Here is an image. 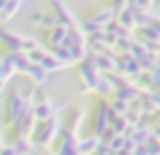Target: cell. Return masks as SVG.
I'll use <instances>...</instances> for the list:
<instances>
[{"label": "cell", "instance_id": "obj_1", "mask_svg": "<svg viewBox=\"0 0 160 155\" xmlns=\"http://www.w3.org/2000/svg\"><path fill=\"white\" fill-rule=\"evenodd\" d=\"M30 110H32V90H15V92H10L8 105H5V125L8 128L15 125Z\"/></svg>", "mask_w": 160, "mask_h": 155}, {"label": "cell", "instance_id": "obj_2", "mask_svg": "<svg viewBox=\"0 0 160 155\" xmlns=\"http://www.w3.org/2000/svg\"><path fill=\"white\" fill-rule=\"evenodd\" d=\"M0 42L5 45V50L8 52H30V50H35L40 42L35 40V38H28V35H20V32H15V30H10V28H5L2 22H0Z\"/></svg>", "mask_w": 160, "mask_h": 155}, {"label": "cell", "instance_id": "obj_3", "mask_svg": "<svg viewBox=\"0 0 160 155\" xmlns=\"http://www.w3.org/2000/svg\"><path fill=\"white\" fill-rule=\"evenodd\" d=\"M60 120H58V115H52V118H48V120H40L38 125H35V130H32V142L38 145V148H50L52 145V140L60 135Z\"/></svg>", "mask_w": 160, "mask_h": 155}, {"label": "cell", "instance_id": "obj_4", "mask_svg": "<svg viewBox=\"0 0 160 155\" xmlns=\"http://www.w3.org/2000/svg\"><path fill=\"white\" fill-rule=\"evenodd\" d=\"M50 5H52V12L58 15V22L60 25H65V28H82V22L75 18V12L62 0H50Z\"/></svg>", "mask_w": 160, "mask_h": 155}, {"label": "cell", "instance_id": "obj_5", "mask_svg": "<svg viewBox=\"0 0 160 155\" xmlns=\"http://www.w3.org/2000/svg\"><path fill=\"white\" fill-rule=\"evenodd\" d=\"M35 125H38V120H35V115H32V110H30V112H28V115H22L15 125H10V130H12V140H20V138H32Z\"/></svg>", "mask_w": 160, "mask_h": 155}, {"label": "cell", "instance_id": "obj_6", "mask_svg": "<svg viewBox=\"0 0 160 155\" xmlns=\"http://www.w3.org/2000/svg\"><path fill=\"white\" fill-rule=\"evenodd\" d=\"M30 22H32L35 28H42V30H50V28L60 25V22H58V15H55L52 10H32V12H30Z\"/></svg>", "mask_w": 160, "mask_h": 155}, {"label": "cell", "instance_id": "obj_7", "mask_svg": "<svg viewBox=\"0 0 160 155\" xmlns=\"http://www.w3.org/2000/svg\"><path fill=\"white\" fill-rule=\"evenodd\" d=\"M70 40V28H65V25H55V28H50L48 30V35H45V45L52 50V48H58V45H65Z\"/></svg>", "mask_w": 160, "mask_h": 155}, {"label": "cell", "instance_id": "obj_8", "mask_svg": "<svg viewBox=\"0 0 160 155\" xmlns=\"http://www.w3.org/2000/svg\"><path fill=\"white\" fill-rule=\"evenodd\" d=\"M118 72L122 75H130V78H140V60L138 58H130V55H120L118 58Z\"/></svg>", "mask_w": 160, "mask_h": 155}, {"label": "cell", "instance_id": "obj_9", "mask_svg": "<svg viewBox=\"0 0 160 155\" xmlns=\"http://www.w3.org/2000/svg\"><path fill=\"white\" fill-rule=\"evenodd\" d=\"M32 115H35V120L40 122V120H48V118H52V115H58V105L48 98V100H40V102H32Z\"/></svg>", "mask_w": 160, "mask_h": 155}, {"label": "cell", "instance_id": "obj_10", "mask_svg": "<svg viewBox=\"0 0 160 155\" xmlns=\"http://www.w3.org/2000/svg\"><path fill=\"white\" fill-rule=\"evenodd\" d=\"M5 58L10 60V65L15 68V72H20V75H28V72H30V65H32V62H30L28 52H20V50H18V52H5Z\"/></svg>", "mask_w": 160, "mask_h": 155}, {"label": "cell", "instance_id": "obj_11", "mask_svg": "<svg viewBox=\"0 0 160 155\" xmlns=\"http://www.w3.org/2000/svg\"><path fill=\"white\" fill-rule=\"evenodd\" d=\"M100 145H102V138H100L98 132H92V135H88V138H80V140H78V152H80V155H92Z\"/></svg>", "mask_w": 160, "mask_h": 155}, {"label": "cell", "instance_id": "obj_12", "mask_svg": "<svg viewBox=\"0 0 160 155\" xmlns=\"http://www.w3.org/2000/svg\"><path fill=\"white\" fill-rule=\"evenodd\" d=\"M20 8H22V0H8L5 2V8L0 10V22L5 25V22H10L18 12H20Z\"/></svg>", "mask_w": 160, "mask_h": 155}, {"label": "cell", "instance_id": "obj_13", "mask_svg": "<svg viewBox=\"0 0 160 155\" xmlns=\"http://www.w3.org/2000/svg\"><path fill=\"white\" fill-rule=\"evenodd\" d=\"M28 78H30L35 85H45V82H48V78H50V72H48L42 65L32 62V65H30V72H28Z\"/></svg>", "mask_w": 160, "mask_h": 155}, {"label": "cell", "instance_id": "obj_14", "mask_svg": "<svg viewBox=\"0 0 160 155\" xmlns=\"http://www.w3.org/2000/svg\"><path fill=\"white\" fill-rule=\"evenodd\" d=\"M12 75H15V68L10 65V60H8L5 55H0V80H5V82H8Z\"/></svg>", "mask_w": 160, "mask_h": 155}, {"label": "cell", "instance_id": "obj_15", "mask_svg": "<svg viewBox=\"0 0 160 155\" xmlns=\"http://www.w3.org/2000/svg\"><path fill=\"white\" fill-rule=\"evenodd\" d=\"M0 155H20V152H18L15 148H12V142H8V145H5L2 150H0Z\"/></svg>", "mask_w": 160, "mask_h": 155}, {"label": "cell", "instance_id": "obj_16", "mask_svg": "<svg viewBox=\"0 0 160 155\" xmlns=\"http://www.w3.org/2000/svg\"><path fill=\"white\" fill-rule=\"evenodd\" d=\"M145 138H148V132H145V130H140V132H135V135H132V138H130V140H132V142H135V145H138V142H142V140H145Z\"/></svg>", "mask_w": 160, "mask_h": 155}, {"label": "cell", "instance_id": "obj_17", "mask_svg": "<svg viewBox=\"0 0 160 155\" xmlns=\"http://www.w3.org/2000/svg\"><path fill=\"white\" fill-rule=\"evenodd\" d=\"M5 145H8V142H5V138H2V128H0V150H2Z\"/></svg>", "mask_w": 160, "mask_h": 155}, {"label": "cell", "instance_id": "obj_18", "mask_svg": "<svg viewBox=\"0 0 160 155\" xmlns=\"http://www.w3.org/2000/svg\"><path fill=\"white\" fill-rule=\"evenodd\" d=\"M2 90H5V80H0V95H2Z\"/></svg>", "mask_w": 160, "mask_h": 155}, {"label": "cell", "instance_id": "obj_19", "mask_svg": "<svg viewBox=\"0 0 160 155\" xmlns=\"http://www.w3.org/2000/svg\"><path fill=\"white\" fill-rule=\"evenodd\" d=\"M152 135H155V138H160V128H155V132H152Z\"/></svg>", "mask_w": 160, "mask_h": 155}, {"label": "cell", "instance_id": "obj_20", "mask_svg": "<svg viewBox=\"0 0 160 155\" xmlns=\"http://www.w3.org/2000/svg\"><path fill=\"white\" fill-rule=\"evenodd\" d=\"M5 2H8V0H0V10H2V8H5Z\"/></svg>", "mask_w": 160, "mask_h": 155}]
</instances>
